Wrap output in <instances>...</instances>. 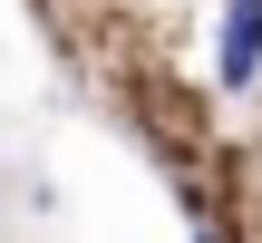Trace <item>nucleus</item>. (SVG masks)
<instances>
[{
	"label": "nucleus",
	"mask_w": 262,
	"mask_h": 243,
	"mask_svg": "<svg viewBox=\"0 0 262 243\" xmlns=\"http://www.w3.org/2000/svg\"><path fill=\"white\" fill-rule=\"evenodd\" d=\"M214 78L233 97L262 88V0H224V29H214Z\"/></svg>",
	"instance_id": "f257e3e1"
},
{
	"label": "nucleus",
	"mask_w": 262,
	"mask_h": 243,
	"mask_svg": "<svg viewBox=\"0 0 262 243\" xmlns=\"http://www.w3.org/2000/svg\"><path fill=\"white\" fill-rule=\"evenodd\" d=\"M194 243H214V234H194Z\"/></svg>",
	"instance_id": "f03ea898"
}]
</instances>
